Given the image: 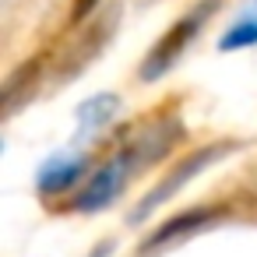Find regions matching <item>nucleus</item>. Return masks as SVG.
I'll return each instance as SVG.
<instances>
[{"mask_svg": "<svg viewBox=\"0 0 257 257\" xmlns=\"http://www.w3.org/2000/svg\"><path fill=\"white\" fill-rule=\"evenodd\" d=\"M218 4H222V0H197L187 15H180V18L173 22V29L162 32V36L155 39V46L148 50V57L141 60V71H138L141 81H159V78H166V74L176 67V60L183 57V50L190 46V39L201 36V29L211 22V15L218 11Z\"/></svg>", "mask_w": 257, "mask_h": 257, "instance_id": "nucleus-1", "label": "nucleus"}, {"mask_svg": "<svg viewBox=\"0 0 257 257\" xmlns=\"http://www.w3.org/2000/svg\"><path fill=\"white\" fill-rule=\"evenodd\" d=\"M236 148H239V141H211V145H204V148L190 152L183 162H176V169H169V173H166V176H162V180L145 194V201H138V204H134V211L127 215V222H131V225L145 222V218H148L152 211H159L173 194H180L194 176H201L208 166H215L218 159H225V155H229V152H236Z\"/></svg>", "mask_w": 257, "mask_h": 257, "instance_id": "nucleus-2", "label": "nucleus"}, {"mask_svg": "<svg viewBox=\"0 0 257 257\" xmlns=\"http://www.w3.org/2000/svg\"><path fill=\"white\" fill-rule=\"evenodd\" d=\"M116 25H120V4L99 11L92 22H85V29L74 36V43L57 57V67H53V81L57 88H67L78 74H85V67L95 64V57L106 50V43L116 36Z\"/></svg>", "mask_w": 257, "mask_h": 257, "instance_id": "nucleus-3", "label": "nucleus"}, {"mask_svg": "<svg viewBox=\"0 0 257 257\" xmlns=\"http://www.w3.org/2000/svg\"><path fill=\"white\" fill-rule=\"evenodd\" d=\"M180 138H183V123H180L176 113H169V116H155V120H148L145 127H138V131L120 145V152H123V159L134 166V173H141L145 166L166 159Z\"/></svg>", "mask_w": 257, "mask_h": 257, "instance_id": "nucleus-4", "label": "nucleus"}, {"mask_svg": "<svg viewBox=\"0 0 257 257\" xmlns=\"http://www.w3.org/2000/svg\"><path fill=\"white\" fill-rule=\"evenodd\" d=\"M131 176H134V166L123 159V152H116L113 159H106L88 180H85V187L78 190V201H74V208L78 211H102V208H109L123 190H127V183H131Z\"/></svg>", "mask_w": 257, "mask_h": 257, "instance_id": "nucleus-5", "label": "nucleus"}, {"mask_svg": "<svg viewBox=\"0 0 257 257\" xmlns=\"http://www.w3.org/2000/svg\"><path fill=\"white\" fill-rule=\"evenodd\" d=\"M85 166L88 159L78 155V152H60L53 159H46L39 166V176H36V187L43 197H57V194H67L81 176H85Z\"/></svg>", "mask_w": 257, "mask_h": 257, "instance_id": "nucleus-6", "label": "nucleus"}, {"mask_svg": "<svg viewBox=\"0 0 257 257\" xmlns=\"http://www.w3.org/2000/svg\"><path fill=\"white\" fill-rule=\"evenodd\" d=\"M43 67H46V53L18 64V71L8 74L4 81V99H0V106H4V116H15L32 95H36V85L43 81Z\"/></svg>", "mask_w": 257, "mask_h": 257, "instance_id": "nucleus-7", "label": "nucleus"}, {"mask_svg": "<svg viewBox=\"0 0 257 257\" xmlns=\"http://www.w3.org/2000/svg\"><path fill=\"white\" fill-rule=\"evenodd\" d=\"M218 215H222V208H215V204L187 208L183 215H176V218H169L166 225H159V229L148 236V246H159V243H166V239H176V236H183V232H194V229H204V225H211Z\"/></svg>", "mask_w": 257, "mask_h": 257, "instance_id": "nucleus-8", "label": "nucleus"}, {"mask_svg": "<svg viewBox=\"0 0 257 257\" xmlns=\"http://www.w3.org/2000/svg\"><path fill=\"white\" fill-rule=\"evenodd\" d=\"M116 109H120V99L109 95V92H99V95H92L88 102H81V106H78V138L99 134L106 123H113Z\"/></svg>", "mask_w": 257, "mask_h": 257, "instance_id": "nucleus-9", "label": "nucleus"}, {"mask_svg": "<svg viewBox=\"0 0 257 257\" xmlns=\"http://www.w3.org/2000/svg\"><path fill=\"white\" fill-rule=\"evenodd\" d=\"M250 46H257V0H253L250 8L239 11V18L218 39V50L222 53H236V50H250Z\"/></svg>", "mask_w": 257, "mask_h": 257, "instance_id": "nucleus-10", "label": "nucleus"}, {"mask_svg": "<svg viewBox=\"0 0 257 257\" xmlns=\"http://www.w3.org/2000/svg\"><path fill=\"white\" fill-rule=\"evenodd\" d=\"M95 8H99V0H71V15H67V22H71V25H81L88 15H95Z\"/></svg>", "mask_w": 257, "mask_h": 257, "instance_id": "nucleus-11", "label": "nucleus"}]
</instances>
